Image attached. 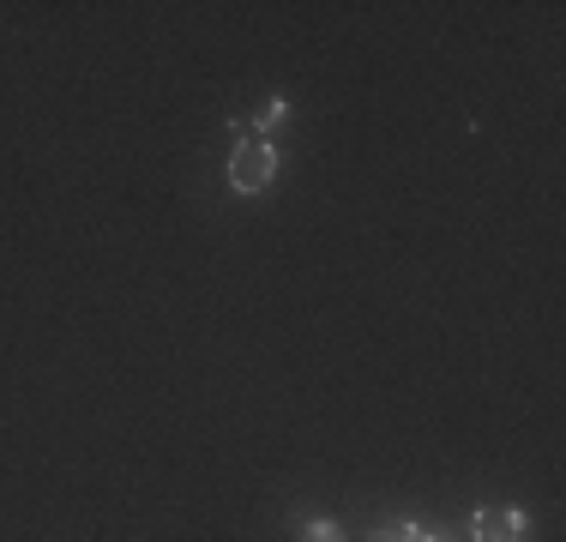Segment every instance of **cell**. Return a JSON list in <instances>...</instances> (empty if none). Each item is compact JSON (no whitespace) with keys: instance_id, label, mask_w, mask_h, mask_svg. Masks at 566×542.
<instances>
[{"instance_id":"cell-1","label":"cell","mask_w":566,"mask_h":542,"mask_svg":"<svg viewBox=\"0 0 566 542\" xmlns=\"http://www.w3.org/2000/svg\"><path fill=\"white\" fill-rule=\"evenodd\" d=\"M277 181V145L248 139V127L235 121V152H229V187L235 194H265Z\"/></svg>"},{"instance_id":"cell-2","label":"cell","mask_w":566,"mask_h":542,"mask_svg":"<svg viewBox=\"0 0 566 542\" xmlns=\"http://www.w3.org/2000/svg\"><path fill=\"white\" fill-rule=\"evenodd\" d=\"M470 542H531V519L518 507H482L470 519Z\"/></svg>"},{"instance_id":"cell-3","label":"cell","mask_w":566,"mask_h":542,"mask_svg":"<svg viewBox=\"0 0 566 542\" xmlns=\"http://www.w3.org/2000/svg\"><path fill=\"white\" fill-rule=\"evenodd\" d=\"M283 121H290V97H272V103H265V108H260V115H253V127H248V139H265V145H272V133L283 127Z\"/></svg>"},{"instance_id":"cell-4","label":"cell","mask_w":566,"mask_h":542,"mask_svg":"<svg viewBox=\"0 0 566 542\" xmlns=\"http://www.w3.org/2000/svg\"><path fill=\"white\" fill-rule=\"evenodd\" d=\"M416 536H422V524L403 519V524H380V531H374L368 542H416Z\"/></svg>"},{"instance_id":"cell-5","label":"cell","mask_w":566,"mask_h":542,"mask_svg":"<svg viewBox=\"0 0 566 542\" xmlns=\"http://www.w3.org/2000/svg\"><path fill=\"white\" fill-rule=\"evenodd\" d=\"M302 542H344V531H338V519H314L302 531Z\"/></svg>"},{"instance_id":"cell-6","label":"cell","mask_w":566,"mask_h":542,"mask_svg":"<svg viewBox=\"0 0 566 542\" xmlns=\"http://www.w3.org/2000/svg\"><path fill=\"white\" fill-rule=\"evenodd\" d=\"M416 542H452V536H440V531H422V536H416Z\"/></svg>"}]
</instances>
